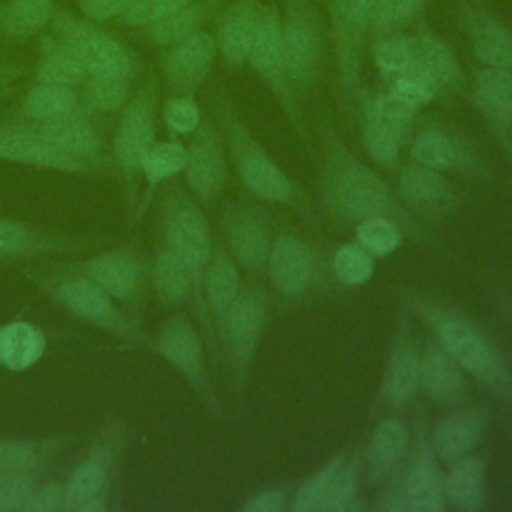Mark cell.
Returning <instances> with one entry per match:
<instances>
[{"label": "cell", "instance_id": "cell-1", "mask_svg": "<svg viewBox=\"0 0 512 512\" xmlns=\"http://www.w3.org/2000/svg\"><path fill=\"white\" fill-rule=\"evenodd\" d=\"M320 138L324 150L320 200L334 224L356 226L370 218H388L412 240L430 244V236L420 220L402 204L388 182L346 146L332 124H322Z\"/></svg>", "mask_w": 512, "mask_h": 512}, {"label": "cell", "instance_id": "cell-2", "mask_svg": "<svg viewBox=\"0 0 512 512\" xmlns=\"http://www.w3.org/2000/svg\"><path fill=\"white\" fill-rule=\"evenodd\" d=\"M402 302L468 376L492 396L512 402V364L474 316L444 298L414 288L402 290Z\"/></svg>", "mask_w": 512, "mask_h": 512}, {"label": "cell", "instance_id": "cell-3", "mask_svg": "<svg viewBox=\"0 0 512 512\" xmlns=\"http://www.w3.org/2000/svg\"><path fill=\"white\" fill-rule=\"evenodd\" d=\"M214 122L220 128L228 158L242 186L256 198L272 204H284L302 218L314 222L312 202L306 190L270 156L264 144L238 114L234 102L222 94H212Z\"/></svg>", "mask_w": 512, "mask_h": 512}, {"label": "cell", "instance_id": "cell-4", "mask_svg": "<svg viewBox=\"0 0 512 512\" xmlns=\"http://www.w3.org/2000/svg\"><path fill=\"white\" fill-rule=\"evenodd\" d=\"M162 232L166 244L180 256L192 274L194 306L200 318L204 336L210 346H216V334L204 302V272L210 262L214 244L210 224L200 208V202L180 182H170L162 204Z\"/></svg>", "mask_w": 512, "mask_h": 512}, {"label": "cell", "instance_id": "cell-5", "mask_svg": "<svg viewBox=\"0 0 512 512\" xmlns=\"http://www.w3.org/2000/svg\"><path fill=\"white\" fill-rule=\"evenodd\" d=\"M50 34L80 58L88 76H126L134 80L140 74L136 52L102 28L100 22L56 6L50 20Z\"/></svg>", "mask_w": 512, "mask_h": 512}, {"label": "cell", "instance_id": "cell-6", "mask_svg": "<svg viewBox=\"0 0 512 512\" xmlns=\"http://www.w3.org/2000/svg\"><path fill=\"white\" fill-rule=\"evenodd\" d=\"M280 40L296 94L310 92L322 78L328 32L314 0H282Z\"/></svg>", "mask_w": 512, "mask_h": 512}, {"label": "cell", "instance_id": "cell-7", "mask_svg": "<svg viewBox=\"0 0 512 512\" xmlns=\"http://www.w3.org/2000/svg\"><path fill=\"white\" fill-rule=\"evenodd\" d=\"M376 0H328L330 44L336 86L350 110L358 96L364 46L368 42Z\"/></svg>", "mask_w": 512, "mask_h": 512}, {"label": "cell", "instance_id": "cell-8", "mask_svg": "<svg viewBox=\"0 0 512 512\" xmlns=\"http://www.w3.org/2000/svg\"><path fill=\"white\" fill-rule=\"evenodd\" d=\"M156 112L158 78L150 76L120 108V118L112 142L114 160L124 182L128 204H132L136 196L142 160L150 146L156 142Z\"/></svg>", "mask_w": 512, "mask_h": 512}, {"label": "cell", "instance_id": "cell-9", "mask_svg": "<svg viewBox=\"0 0 512 512\" xmlns=\"http://www.w3.org/2000/svg\"><path fill=\"white\" fill-rule=\"evenodd\" d=\"M270 322V300L256 286H242L238 298L228 310L218 344L228 360L232 386L236 394H242L258 348L264 340V332Z\"/></svg>", "mask_w": 512, "mask_h": 512}, {"label": "cell", "instance_id": "cell-10", "mask_svg": "<svg viewBox=\"0 0 512 512\" xmlns=\"http://www.w3.org/2000/svg\"><path fill=\"white\" fill-rule=\"evenodd\" d=\"M248 66L256 72L260 82L272 92L276 102L280 104L284 116L288 118L290 126L298 132L302 140H308L306 120L298 102V94L290 82L282 40H280V10L274 4H264L256 36L250 48Z\"/></svg>", "mask_w": 512, "mask_h": 512}, {"label": "cell", "instance_id": "cell-11", "mask_svg": "<svg viewBox=\"0 0 512 512\" xmlns=\"http://www.w3.org/2000/svg\"><path fill=\"white\" fill-rule=\"evenodd\" d=\"M154 350L186 380L212 414H224L210 382L204 336L188 316L170 314L154 336Z\"/></svg>", "mask_w": 512, "mask_h": 512}, {"label": "cell", "instance_id": "cell-12", "mask_svg": "<svg viewBox=\"0 0 512 512\" xmlns=\"http://www.w3.org/2000/svg\"><path fill=\"white\" fill-rule=\"evenodd\" d=\"M330 266L304 238L280 232L272 238L266 274L272 288L286 300H304L326 286Z\"/></svg>", "mask_w": 512, "mask_h": 512}, {"label": "cell", "instance_id": "cell-13", "mask_svg": "<svg viewBox=\"0 0 512 512\" xmlns=\"http://www.w3.org/2000/svg\"><path fill=\"white\" fill-rule=\"evenodd\" d=\"M420 358L422 344L408 310H404L396 316L390 334L374 408L402 412L416 402L420 394Z\"/></svg>", "mask_w": 512, "mask_h": 512}, {"label": "cell", "instance_id": "cell-14", "mask_svg": "<svg viewBox=\"0 0 512 512\" xmlns=\"http://www.w3.org/2000/svg\"><path fill=\"white\" fill-rule=\"evenodd\" d=\"M46 290L58 304L80 320L94 324L126 342L144 340L138 320L126 314L108 292H104L82 272L54 278L46 284Z\"/></svg>", "mask_w": 512, "mask_h": 512}, {"label": "cell", "instance_id": "cell-15", "mask_svg": "<svg viewBox=\"0 0 512 512\" xmlns=\"http://www.w3.org/2000/svg\"><path fill=\"white\" fill-rule=\"evenodd\" d=\"M186 146L184 182L202 206H214L228 182V154L218 124L212 116H202Z\"/></svg>", "mask_w": 512, "mask_h": 512}, {"label": "cell", "instance_id": "cell-16", "mask_svg": "<svg viewBox=\"0 0 512 512\" xmlns=\"http://www.w3.org/2000/svg\"><path fill=\"white\" fill-rule=\"evenodd\" d=\"M402 476L408 512H442L448 508L444 496V472L430 440V424L414 422V434L402 458Z\"/></svg>", "mask_w": 512, "mask_h": 512}, {"label": "cell", "instance_id": "cell-17", "mask_svg": "<svg viewBox=\"0 0 512 512\" xmlns=\"http://www.w3.org/2000/svg\"><path fill=\"white\" fill-rule=\"evenodd\" d=\"M454 18L482 66L512 70V28L484 0H454Z\"/></svg>", "mask_w": 512, "mask_h": 512}, {"label": "cell", "instance_id": "cell-18", "mask_svg": "<svg viewBox=\"0 0 512 512\" xmlns=\"http://www.w3.org/2000/svg\"><path fill=\"white\" fill-rule=\"evenodd\" d=\"M0 160L70 174H94L92 164L78 160L48 142L30 120L0 126Z\"/></svg>", "mask_w": 512, "mask_h": 512}, {"label": "cell", "instance_id": "cell-19", "mask_svg": "<svg viewBox=\"0 0 512 512\" xmlns=\"http://www.w3.org/2000/svg\"><path fill=\"white\" fill-rule=\"evenodd\" d=\"M124 444V426L120 422L110 424L94 440L86 458L76 466L64 486V510L78 512V508L94 498L104 496L112 466Z\"/></svg>", "mask_w": 512, "mask_h": 512}, {"label": "cell", "instance_id": "cell-20", "mask_svg": "<svg viewBox=\"0 0 512 512\" xmlns=\"http://www.w3.org/2000/svg\"><path fill=\"white\" fill-rule=\"evenodd\" d=\"M412 162L424 164L438 172H454L476 176L484 172L482 160L470 142L454 128L444 124H428L410 138Z\"/></svg>", "mask_w": 512, "mask_h": 512}, {"label": "cell", "instance_id": "cell-21", "mask_svg": "<svg viewBox=\"0 0 512 512\" xmlns=\"http://www.w3.org/2000/svg\"><path fill=\"white\" fill-rule=\"evenodd\" d=\"M218 48L214 34L200 30L162 48L160 64L166 86L174 94H194L210 76Z\"/></svg>", "mask_w": 512, "mask_h": 512}, {"label": "cell", "instance_id": "cell-22", "mask_svg": "<svg viewBox=\"0 0 512 512\" xmlns=\"http://www.w3.org/2000/svg\"><path fill=\"white\" fill-rule=\"evenodd\" d=\"M222 230L228 252L238 268L250 278H260L266 272L272 246V236L264 214L248 206L228 208L222 214Z\"/></svg>", "mask_w": 512, "mask_h": 512}, {"label": "cell", "instance_id": "cell-23", "mask_svg": "<svg viewBox=\"0 0 512 512\" xmlns=\"http://www.w3.org/2000/svg\"><path fill=\"white\" fill-rule=\"evenodd\" d=\"M398 198L414 216L422 214L430 220L452 214L462 202L460 190L444 172L418 162L402 166L398 174Z\"/></svg>", "mask_w": 512, "mask_h": 512}, {"label": "cell", "instance_id": "cell-24", "mask_svg": "<svg viewBox=\"0 0 512 512\" xmlns=\"http://www.w3.org/2000/svg\"><path fill=\"white\" fill-rule=\"evenodd\" d=\"M412 34L416 40V68L434 84L438 94L444 98L464 94L468 78L448 40L424 16L414 24Z\"/></svg>", "mask_w": 512, "mask_h": 512}, {"label": "cell", "instance_id": "cell-25", "mask_svg": "<svg viewBox=\"0 0 512 512\" xmlns=\"http://www.w3.org/2000/svg\"><path fill=\"white\" fill-rule=\"evenodd\" d=\"M490 420V408L464 404L452 408L434 426H430V440L434 452L442 464H452L454 460L478 450L482 444Z\"/></svg>", "mask_w": 512, "mask_h": 512}, {"label": "cell", "instance_id": "cell-26", "mask_svg": "<svg viewBox=\"0 0 512 512\" xmlns=\"http://www.w3.org/2000/svg\"><path fill=\"white\" fill-rule=\"evenodd\" d=\"M82 274L128 310H138L142 294V264L132 248H114L82 264Z\"/></svg>", "mask_w": 512, "mask_h": 512}, {"label": "cell", "instance_id": "cell-27", "mask_svg": "<svg viewBox=\"0 0 512 512\" xmlns=\"http://www.w3.org/2000/svg\"><path fill=\"white\" fill-rule=\"evenodd\" d=\"M472 104L506 148L512 134V70L482 66L472 80Z\"/></svg>", "mask_w": 512, "mask_h": 512}, {"label": "cell", "instance_id": "cell-28", "mask_svg": "<svg viewBox=\"0 0 512 512\" xmlns=\"http://www.w3.org/2000/svg\"><path fill=\"white\" fill-rule=\"evenodd\" d=\"M262 8L264 4L260 0H232L220 8L214 40L224 64L232 68L248 66Z\"/></svg>", "mask_w": 512, "mask_h": 512}, {"label": "cell", "instance_id": "cell-29", "mask_svg": "<svg viewBox=\"0 0 512 512\" xmlns=\"http://www.w3.org/2000/svg\"><path fill=\"white\" fill-rule=\"evenodd\" d=\"M420 392L446 408L464 406L470 398L466 372L434 338H430L422 348Z\"/></svg>", "mask_w": 512, "mask_h": 512}, {"label": "cell", "instance_id": "cell-30", "mask_svg": "<svg viewBox=\"0 0 512 512\" xmlns=\"http://www.w3.org/2000/svg\"><path fill=\"white\" fill-rule=\"evenodd\" d=\"M242 290L240 268L234 262L232 254L224 246H216L212 250L210 262L204 272V302L206 310L216 334V342L224 328L228 310Z\"/></svg>", "mask_w": 512, "mask_h": 512}, {"label": "cell", "instance_id": "cell-31", "mask_svg": "<svg viewBox=\"0 0 512 512\" xmlns=\"http://www.w3.org/2000/svg\"><path fill=\"white\" fill-rule=\"evenodd\" d=\"M34 124L48 142H52L66 154L92 166L102 162V136L92 120V112L84 110L60 120Z\"/></svg>", "mask_w": 512, "mask_h": 512}, {"label": "cell", "instance_id": "cell-32", "mask_svg": "<svg viewBox=\"0 0 512 512\" xmlns=\"http://www.w3.org/2000/svg\"><path fill=\"white\" fill-rule=\"evenodd\" d=\"M444 496L448 506L462 512H476L486 506V458L482 452L474 450L448 464Z\"/></svg>", "mask_w": 512, "mask_h": 512}, {"label": "cell", "instance_id": "cell-33", "mask_svg": "<svg viewBox=\"0 0 512 512\" xmlns=\"http://www.w3.org/2000/svg\"><path fill=\"white\" fill-rule=\"evenodd\" d=\"M408 442V426L398 414H388L380 418V422L372 430L364 454L370 484H380L390 474V470L404 458Z\"/></svg>", "mask_w": 512, "mask_h": 512}, {"label": "cell", "instance_id": "cell-34", "mask_svg": "<svg viewBox=\"0 0 512 512\" xmlns=\"http://www.w3.org/2000/svg\"><path fill=\"white\" fill-rule=\"evenodd\" d=\"M226 0H192L180 10L156 20L150 26L140 28L142 38L156 48H168L178 40L204 30V26L216 18Z\"/></svg>", "mask_w": 512, "mask_h": 512}, {"label": "cell", "instance_id": "cell-35", "mask_svg": "<svg viewBox=\"0 0 512 512\" xmlns=\"http://www.w3.org/2000/svg\"><path fill=\"white\" fill-rule=\"evenodd\" d=\"M150 286L156 300L166 308H178L190 300L194 302L192 274L168 244L160 246L152 258Z\"/></svg>", "mask_w": 512, "mask_h": 512}, {"label": "cell", "instance_id": "cell-36", "mask_svg": "<svg viewBox=\"0 0 512 512\" xmlns=\"http://www.w3.org/2000/svg\"><path fill=\"white\" fill-rule=\"evenodd\" d=\"M46 350V336L30 322L14 320L0 326V366L10 372L32 368Z\"/></svg>", "mask_w": 512, "mask_h": 512}, {"label": "cell", "instance_id": "cell-37", "mask_svg": "<svg viewBox=\"0 0 512 512\" xmlns=\"http://www.w3.org/2000/svg\"><path fill=\"white\" fill-rule=\"evenodd\" d=\"M88 78V72L80 58L64 46L52 34H46L40 42V58L34 68V80L38 84H54L76 88Z\"/></svg>", "mask_w": 512, "mask_h": 512}, {"label": "cell", "instance_id": "cell-38", "mask_svg": "<svg viewBox=\"0 0 512 512\" xmlns=\"http://www.w3.org/2000/svg\"><path fill=\"white\" fill-rule=\"evenodd\" d=\"M88 110L82 104L80 90L54 84H38L26 92L20 104V112L30 122L60 120ZM90 112V110H88Z\"/></svg>", "mask_w": 512, "mask_h": 512}, {"label": "cell", "instance_id": "cell-39", "mask_svg": "<svg viewBox=\"0 0 512 512\" xmlns=\"http://www.w3.org/2000/svg\"><path fill=\"white\" fill-rule=\"evenodd\" d=\"M54 0H0V36L24 42L50 26Z\"/></svg>", "mask_w": 512, "mask_h": 512}, {"label": "cell", "instance_id": "cell-40", "mask_svg": "<svg viewBox=\"0 0 512 512\" xmlns=\"http://www.w3.org/2000/svg\"><path fill=\"white\" fill-rule=\"evenodd\" d=\"M370 42L374 66L386 84L416 66V40L406 30L376 36Z\"/></svg>", "mask_w": 512, "mask_h": 512}, {"label": "cell", "instance_id": "cell-41", "mask_svg": "<svg viewBox=\"0 0 512 512\" xmlns=\"http://www.w3.org/2000/svg\"><path fill=\"white\" fill-rule=\"evenodd\" d=\"M356 98L362 102V108L368 110L388 130H392L400 138V142L412 138L418 120V108L406 104L388 90L378 94L358 92Z\"/></svg>", "mask_w": 512, "mask_h": 512}, {"label": "cell", "instance_id": "cell-42", "mask_svg": "<svg viewBox=\"0 0 512 512\" xmlns=\"http://www.w3.org/2000/svg\"><path fill=\"white\" fill-rule=\"evenodd\" d=\"M358 490H360V456L358 452H348L340 468L336 470L320 506L318 512H350L364 508L358 502Z\"/></svg>", "mask_w": 512, "mask_h": 512}, {"label": "cell", "instance_id": "cell-43", "mask_svg": "<svg viewBox=\"0 0 512 512\" xmlns=\"http://www.w3.org/2000/svg\"><path fill=\"white\" fill-rule=\"evenodd\" d=\"M186 164V146L178 140H156L146 152L140 168V176L146 182L148 194L162 182L174 178L184 170Z\"/></svg>", "mask_w": 512, "mask_h": 512}, {"label": "cell", "instance_id": "cell-44", "mask_svg": "<svg viewBox=\"0 0 512 512\" xmlns=\"http://www.w3.org/2000/svg\"><path fill=\"white\" fill-rule=\"evenodd\" d=\"M56 246L54 240L24 222L0 216V258H34Z\"/></svg>", "mask_w": 512, "mask_h": 512}, {"label": "cell", "instance_id": "cell-45", "mask_svg": "<svg viewBox=\"0 0 512 512\" xmlns=\"http://www.w3.org/2000/svg\"><path fill=\"white\" fill-rule=\"evenodd\" d=\"M132 78L126 76H88L80 86L82 104L94 112H116L130 98Z\"/></svg>", "mask_w": 512, "mask_h": 512}, {"label": "cell", "instance_id": "cell-46", "mask_svg": "<svg viewBox=\"0 0 512 512\" xmlns=\"http://www.w3.org/2000/svg\"><path fill=\"white\" fill-rule=\"evenodd\" d=\"M428 6V0H376L368 40L414 26Z\"/></svg>", "mask_w": 512, "mask_h": 512}, {"label": "cell", "instance_id": "cell-47", "mask_svg": "<svg viewBox=\"0 0 512 512\" xmlns=\"http://www.w3.org/2000/svg\"><path fill=\"white\" fill-rule=\"evenodd\" d=\"M360 132L362 142L368 152V156L380 164L386 170H396L400 160V138L388 130L384 124H380L368 110L362 108V120H360Z\"/></svg>", "mask_w": 512, "mask_h": 512}, {"label": "cell", "instance_id": "cell-48", "mask_svg": "<svg viewBox=\"0 0 512 512\" xmlns=\"http://www.w3.org/2000/svg\"><path fill=\"white\" fill-rule=\"evenodd\" d=\"M332 276L344 286H364L374 274V256L358 242L340 246L330 260Z\"/></svg>", "mask_w": 512, "mask_h": 512}, {"label": "cell", "instance_id": "cell-49", "mask_svg": "<svg viewBox=\"0 0 512 512\" xmlns=\"http://www.w3.org/2000/svg\"><path fill=\"white\" fill-rule=\"evenodd\" d=\"M346 450L336 452L330 460H326L312 476H308L300 488L294 492L292 500H290V510L292 512H318V506L336 474V470L340 468V464L346 458Z\"/></svg>", "mask_w": 512, "mask_h": 512}, {"label": "cell", "instance_id": "cell-50", "mask_svg": "<svg viewBox=\"0 0 512 512\" xmlns=\"http://www.w3.org/2000/svg\"><path fill=\"white\" fill-rule=\"evenodd\" d=\"M354 234H356V242L370 256H376V258L392 254L404 238V232L400 230V226L388 218H370V220L358 222Z\"/></svg>", "mask_w": 512, "mask_h": 512}, {"label": "cell", "instance_id": "cell-51", "mask_svg": "<svg viewBox=\"0 0 512 512\" xmlns=\"http://www.w3.org/2000/svg\"><path fill=\"white\" fill-rule=\"evenodd\" d=\"M48 454V442L38 440H2L0 442V472L32 474L42 466Z\"/></svg>", "mask_w": 512, "mask_h": 512}, {"label": "cell", "instance_id": "cell-52", "mask_svg": "<svg viewBox=\"0 0 512 512\" xmlns=\"http://www.w3.org/2000/svg\"><path fill=\"white\" fill-rule=\"evenodd\" d=\"M160 112L164 126L176 136L192 134L204 116L194 94H172L164 100Z\"/></svg>", "mask_w": 512, "mask_h": 512}, {"label": "cell", "instance_id": "cell-53", "mask_svg": "<svg viewBox=\"0 0 512 512\" xmlns=\"http://www.w3.org/2000/svg\"><path fill=\"white\" fill-rule=\"evenodd\" d=\"M388 92H392L394 96H398L400 100H404L406 104H410L418 110L440 96L438 90L434 88V84L416 66L412 70L404 72L402 76L390 80Z\"/></svg>", "mask_w": 512, "mask_h": 512}, {"label": "cell", "instance_id": "cell-54", "mask_svg": "<svg viewBox=\"0 0 512 512\" xmlns=\"http://www.w3.org/2000/svg\"><path fill=\"white\" fill-rule=\"evenodd\" d=\"M192 0H136L122 16L114 22L126 28H144L154 24L156 20L180 10Z\"/></svg>", "mask_w": 512, "mask_h": 512}, {"label": "cell", "instance_id": "cell-55", "mask_svg": "<svg viewBox=\"0 0 512 512\" xmlns=\"http://www.w3.org/2000/svg\"><path fill=\"white\" fill-rule=\"evenodd\" d=\"M36 482L24 472H0V512L22 510Z\"/></svg>", "mask_w": 512, "mask_h": 512}, {"label": "cell", "instance_id": "cell-56", "mask_svg": "<svg viewBox=\"0 0 512 512\" xmlns=\"http://www.w3.org/2000/svg\"><path fill=\"white\" fill-rule=\"evenodd\" d=\"M386 482L380 488L378 500L374 502V510L382 512H408L406 490H404V476H402V460L390 470L384 478Z\"/></svg>", "mask_w": 512, "mask_h": 512}, {"label": "cell", "instance_id": "cell-57", "mask_svg": "<svg viewBox=\"0 0 512 512\" xmlns=\"http://www.w3.org/2000/svg\"><path fill=\"white\" fill-rule=\"evenodd\" d=\"M24 512H54L64 510V486L60 482H48L32 490L30 498L26 500Z\"/></svg>", "mask_w": 512, "mask_h": 512}, {"label": "cell", "instance_id": "cell-58", "mask_svg": "<svg viewBox=\"0 0 512 512\" xmlns=\"http://www.w3.org/2000/svg\"><path fill=\"white\" fill-rule=\"evenodd\" d=\"M82 16L94 22H114L122 16L136 0H76Z\"/></svg>", "mask_w": 512, "mask_h": 512}, {"label": "cell", "instance_id": "cell-59", "mask_svg": "<svg viewBox=\"0 0 512 512\" xmlns=\"http://www.w3.org/2000/svg\"><path fill=\"white\" fill-rule=\"evenodd\" d=\"M244 512H284L290 510V496L284 488H268L254 494L242 506Z\"/></svg>", "mask_w": 512, "mask_h": 512}, {"label": "cell", "instance_id": "cell-60", "mask_svg": "<svg viewBox=\"0 0 512 512\" xmlns=\"http://www.w3.org/2000/svg\"><path fill=\"white\" fill-rule=\"evenodd\" d=\"M486 294L496 308V312L504 318V322L512 330V292L502 288L500 284H486Z\"/></svg>", "mask_w": 512, "mask_h": 512}, {"label": "cell", "instance_id": "cell-61", "mask_svg": "<svg viewBox=\"0 0 512 512\" xmlns=\"http://www.w3.org/2000/svg\"><path fill=\"white\" fill-rule=\"evenodd\" d=\"M28 70L24 66L18 64H10V62H0V90L8 84H12L14 80H18L20 76H24Z\"/></svg>", "mask_w": 512, "mask_h": 512}, {"label": "cell", "instance_id": "cell-62", "mask_svg": "<svg viewBox=\"0 0 512 512\" xmlns=\"http://www.w3.org/2000/svg\"><path fill=\"white\" fill-rule=\"evenodd\" d=\"M506 150L512 154V134H510V142H508V146H506Z\"/></svg>", "mask_w": 512, "mask_h": 512}]
</instances>
